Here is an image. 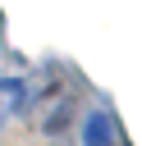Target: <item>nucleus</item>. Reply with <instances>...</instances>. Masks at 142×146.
Returning a JSON list of instances; mask_svg holds the SVG:
<instances>
[{
  "label": "nucleus",
  "instance_id": "2",
  "mask_svg": "<svg viewBox=\"0 0 142 146\" xmlns=\"http://www.w3.org/2000/svg\"><path fill=\"white\" fill-rule=\"evenodd\" d=\"M23 105H27V82L23 78H0V123L23 114Z\"/></svg>",
  "mask_w": 142,
  "mask_h": 146
},
{
  "label": "nucleus",
  "instance_id": "1",
  "mask_svg": "<svg viewBox=\"0 0 142 146\" xmlns=\"http://www.w3.org/2000/svg\"><path fill=\"white\" fill-rule=\"evenodd\" d=\"M115 137H119L115 114L110 110H92L87 123H82V146H115Z\"/></svg>",
  "mask_w": 142,
  "mask_h": 146
},
{
  "label": "nucleus",
  "instance_id": "3",
  "mask_svg": "<svg viewBox=\"0 0 142 146\" xmlns=\"http://www.w3.org/2000/svg\"><path fill=\"white\" fill-rule=\"evenodd\" d=\"M73 110H78L73 100H64V105H55V110L46 114V123H41V128H46V132H64V128H69V119H73Z\"/></svg>",
  "mask_w": 142,
  "mask_h": 146
}]
</instances>
